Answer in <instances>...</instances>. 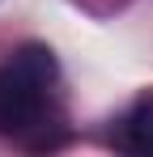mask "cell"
<instances>
[{"label": "cell", "instance_id": "obj_1", "mask_svg": "<svg viewBox=\"0 0 153 157\" xmlns=\"http://www.w3.org/2000/svg\"><path fill=\"white\" fill-rule=\"evenodd\" d=\"M55 81V55L43 43H26L0 68V132L26 136L47 115V85Z\"/></svg>", "mask_w": 153, "mask_h": 157}, {"label": "cell", "instance_id": "obj_2", "mask_svg": "<svg viewBox=\"0 0 153 157\" xmlns=\"http://www.w3.org/2000/svg\"><path fill=\"white\" fill-rule=\"evenodd\" d=\"M115 144L128 153H153V94L128 110L115 128Z\"/></svg>", "mask_w": 153, "mask_h": 157}]
</instances>
